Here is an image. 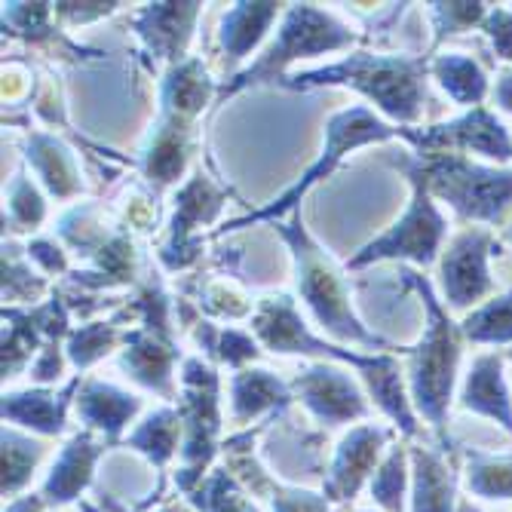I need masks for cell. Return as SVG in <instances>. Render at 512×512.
Instances as JSON below:
<instances>
[{
	"instance_id": "6da1fadb",
	"label": "cell",
	"mask_w": 512,
	"mask_h": 512,
	"mask_svg": "<svg viewBox=\"0 0 512 512\" xmlns=\"http://www.w3.org/2000/svg\"><path fill=\"white\" fill-rule=\"evenodd\" d=\"M430 62L424 56H378V53H350L335 65H325L319 71H304L283 77L279 86L286 89H316V86H350L378 105L384 117L393 123L411 126L424 117L430 102L427 92Z\"/></svg>"
},
{
	"instance_id": "7a4b0ae2",
	"label": "cell",
	"mask_w": 512,
	"mask_h": 512,
	"mask_svg": "<svg viewBox=\"0 0 512 512\" xmlns=\"http://www.w3.org/2000/svg\"><path fill=\"white\" fill-rule=\"evenodd\" d=\"M273 230L283 237L292 249V261H295V289L301 295V301L307 304V310L313 313L316 325L322 329V335L335 338L338 344H359V347H390L387 338L368 332L359 322V316L353 313L350 304V289L347 279L338 270V264L329 258L301 221V209L289 215V221H273Z\"/></svg>"
},
{
	"instance_id": "3957f363",
	"label": "cell",
	"mask_w": 512,
	"mask_h": 512,
	"mask_svg": "<svg viewBox=\"0 0 512 512\" xmlns=\"http://www.w3.org/2000/svg\"><path fill=\"white\" fill-rule=\"evenodd\" d=\"M402 283L411 286L417 295L424 298L427 307V332L421 344L408 350V387H411V402L421 411V417L442 430L454 381H457V365H460V329L451 322V316L442 310L433 286L421 273L402 270Z\"/></svg>"
},
{
	"instance_id": "277c9868",
	"label": "cell",
	"mask_w": 512,
	"mask_h": 512,
	"mask_svg": "<svg viewBox=\"0 0 512 512\" xmlns=\"http://www.w3.org/2000/svg\"><path fill=\"white\" fill-rule=\"evenodd\" d=\"M356 40H359L356 31L344 25L335 13L319 10L313 4H292L283 16V25H279L273 43L255 59V65L237 71L234 77H227V83L218 86V102L261 83H279L286 77V68L292 62L350 50Z\"/></svg>"
},
{
	"instance_id": "5b68a950",
	"label": "cell",
	"mask_w": 512,
	"mask_h": 512,
	"mask_svg": "<svg viewBox=\"0 0 512 512\" xmlns=\"http://www.w3.org/2000/svg\"><path fill=\"white\" fill-rule=\"evenodd\" d=\"M402 169L424 178L433 200L448 203L460 221L503 224L512 212V172L473 163L460 154L405 157Z\"/></svg>"
},
{
	"instance_id": "8992f818",
	"label": "cell",
	"mask_w": 512,
	"mask_h": 512,
	"mask_svg": "<svg viewBox=\"0 0 512 512\" xmlns=\"http://www.w3.org/2000/svg\"><path fill=\"white\" fill-rule=\"evenodd\" d=\"M399 135H402L399 126L387 123L384 117H378L375 111H368L365 105H353V108H344V111L332 114V120L325 123V142H322L319 157L301 172V178L292 184V188H289L283 197H279V200L261 206L258 212H249L246 218H237V221L224 224L215 237L227 234V230L252 227V224H258V221H270V224H273V221H283L286 215L298 212L301 200L316 188V184H319L322 178H329V175L344 163L347 154H353L356 148H365V145L390 142V138H399Z\"/></svg>"
},
{
	"instance_id": "52a82bcc",
	"label": "cell",
	"mask_w": 512,
	"mask_h": 512,
	"mask_svg": "<svg viewBox=\"0 0 512 512\" xmlns=\"http://www.w3.org/2000/svg\"><path fill=\"white\" fill-rule=\"evenodd\" d=\"M221 378L215 365L191 356L181 362V384H178V414L184 424L181 463L175 473V485L181 494H191L218 451L221 433V402H218Z\"/></svg>"
},
{
	"instance_id": "ba28073f",
	"label": "cell",
	"mask_w": 512,
	"mask_h": 512,
	"mask_svg": "<svg viewBox=\"0 0 512 512\" xmlns=\"http://www.w3.org/2000/svg\"><path fill=\"white\" fill-rule=\"evenodd\" d=\"M252 335L258 338L261 347H267L270 353H298V356H319L322 362H344V365H353L365 387L375 381L378 375H384L387 368L396 365L393 356L387 353H371V356H362V353H350L338 344H329L325 338H316L307 322L301 319L298 307H295V298L292 295H267L258 301L255 313H252Z\"/></svg>"
},
{
	"instance_id": "9c48e42d",
	"label": "cell",
	"mask_w": 512,
	"mask_h": 512,
	"mask_svg": "<svg viewBox=\"0 0 512 512\" xmlns=\"http://www.w3.org/2000/svg\"><path fill=\"white\" fill-rule=\"evenodd\" d=\"M405 175L411 181L408 212L387 230V234L365 243L347 261V270H362L375 261H411V264L430 267L439 258L445 234H448V221L439 212V203L433 200L424 178H417L414 172H405Z\"/></svg>"
},
{
	"instance_id": "30bf717a",
	"label": "cell",
	"mask_w": 512,
	"mask_h": 512,
	"mask_svg": "<svg viewBox=\"0 0 512 512\" xmlns=\"http://www.w3.org/2000/svg\"><path fill=\"white\" fill-rule=\"evenodd\" d=\"M230 191L218 188L215 178L206 175L203 169H197L188 181L181 184L175 200H172V221H169V240L160 249V261L166 270H184L191 267L200 258L203 240L197 237V230L212 224L224 203H227Z\"/></svg>"
},
{
	"instance_id": "8fae6325",
	"label": "cell",
	"mask_w": 512,
	"mask_h": 512,
	"mask_svg": "<svg viewBox=\"0 0 512 512\" xmlns=\"http://www.w3.org/2000/svg\"><path fill=\"white\" fill-rule=\"evenodd\" d=\"M402 138L417 148V157L430 154H479L497 163L512 160V138L506 126L488 111V108H473L460 120L427 126V129H402Z\"/></svg>"
},
{
	"instance_id": "7c38bea8",
	"label": "cell",
	"mask_w": 512,
	"mask_h": 512,
	"mask_svg": "<svg viewBox=\"0 0 512 512\" xmlns=\"http://www.w3.org/2000/svg\"><path fill=\"white\" fill-rule=\"evenodd\" d=\"M494 249V237L485 227H467L448 243L442 252L439 276H442V295L451 310L463 313L473 310L494 292V279L488 273V258Z\"/></svg>"
},
{
	"instance_id": "4fadbf2b",
	"label": "cell",
	"mask_w": 512,
	"mask_h": 512,
	"mask_svg": "<svg viewBox=\"0 0 512 512\" xmlns=\"http://www.w3.org/2000/svg\"><path fill=\"white\" fill-rule=\"evenodd\" d=\"M292 393L322 427H344L353 421H365L371 414L368 399L350 378V371L332 362H313L298 371V378L292 381Z\"/></svg>"
},
{
	"instance_id": "5bb4252c",
	"label": "cell",
	"mask_w": 512,
	"mask_h": 512,
	"mask_svg": "<svg viewBox=\"0 0 512 512\" xmlns=\"http://www.w3.org/2000/svg\"><path fill=\"white\" fill-rule=\"evenodd\" d=\"M181 362V350L175 344L172 329H151V325H132L126 329L120 350V371L151 393H160L169 402H178L175 365Z\"/></svg>"
},
{
	"instance_id": "9a60e30c",
	"label": "cell",
	"mask_w": 512,
	"mask_h": 512,
	"mask_svg": "<svg viewBox=\"0 0 512 512\" xmlns=\"http://www.w3.org/2000/svg\"><path fill=\"white\" fill-rule=\"evenodd\" d=\"M203 4L184 0V4H148L142 13H135L132 28L145 46V56L151 65H178L188 56V43L194 37L197 19Z\"/></svg>"
},
{
	"instance_id": "2e32d148",
	"label": "cell",
	"mask_w": 512,
	"mask_h": 512,
	"mask_svg": "<svg viewBox=\"0 0 512 512\" xmlns=\"http://www.w3.org/2000/svg\"><path fill=\"white\" fill-rule=\"evenodd\" d=\"M387 439H390L387 427H378V424L353 427L338 442V451H335L332 470H329V479H325L322 494L329 500H341V503L353 500L359 494V488L368 482V476H375V467H378Z\"/></svg>"
},
{
	"instance_id": "e0dca14e",
	"label": "cell",
	"mask_w": 512,
	"mask_h": 512,
	"mask_svg": "<svg viewBox=\"0 0 512 512\" xmlns=\"http://www.w3.org/2000/svg\"><path fill=\"white\" fill-rule=\"evenodd\" d=\"M194 151V123L160 111L142 148V175L160 194L181 181Z\"/></svg>"
},
{
	"instance_id": "ac0fdd59",
	"label": "cell",
	"mask_w": 512,
	"mask_h": 512,
	"mask_svg": "<svg viewBox=\"0 0 512 512\" xmlns=\"http://www.w3.org/2000/svg\"><path fill=\"white\" fill-rule=\"evenodd\" d=\"M83 378L74 375L62 390L31 387V390H10L4 393V424L22 427L40 436H62L68 424V408L77 402Z\"/></svg>"
},
{
	"instance_id": "d6986e66",
	"label": "cell",
	"mask_w": 512,
	"mask_h": 512,
	"mask_svg": "<svg viewBox=\"0 0 512 512\" xmlns=\"http://www.w3.org/2000/svg\"><path fill=\"white\" fill-rule=\"evenodd\" d=\"M102 451H105V445H99L96 439H92V430L71 436L65 442V448L59 451L50 476H46V482H43L40 497L46 500V506L59 509V506H68L71 500H77L89 488L92 470H96Z\"/></svg>"
},
{
	"instance_id": "ffe728a7",
	"label": "cell",
	"mask_w": 512,
	"mask_h": 512,
	"mask_svg": "<svg viewBox=\"0 0 512 512\" xmlns=\"http://www.w3.org/2000/svg\"><path fill=\"white\" fill-rule=\"evenodd\" d=\"M74 408H77L80 424H86V430H99L108 442H117L120 433L132 424V417L142 411V399L108 381L86 378L80 384Z\"/></svg>"
},
{
	"instance_id": "44dd1931",
	"label": "cell",
	"mask_w": 512,
	"mask_h": 512,
	"mask_svg": "<svg viewBox=\"0 0 512 512\" xmlns=\"http://www.w3.org/2000/svg\"><path fill=\"white\" fill-rule=\"evenodd\" d=\"M25 160L31 163L34 175L40 178L43 191L56 200H74L83 194V175L77 154L53 132H28V151Z\"/></svg>"
},
{
	"instance_id": "7402d4cb",
	"label": "cell",
	"mask_w": 512,
	"mask_h": 512,
	"mask_svg": "<svg viewBox=\"0 0 512 512\" xmlns=\"http://www.w3.org/2000/svg\"><path fill=\"white\" fill-rule=\"evenodd\" d=\"M295 393L270 368H243L230 378V421L252 424L261 414H279L292 405Z\"/></svg>"
},
{
	"instance_id": "603a6c76",
	"label": "cell",
	"mask_w": 512,
	"mask_h": 512,
	"mask_svg": "<svg viewBox=\"0 0 512 512\" xmlns=\"http://www.w3.org/2000/svg\"><path fill=\"white\" fill-rule=\"evenodd\" d=\"M460 405L467 411L485 414L497 421L512 436V396L503 378V359L497 353H485L473 359L467 381L460 390Z\"/></svg>"
},
{
	"instance_id": "cb8c5ba5",
	"label": "cell",
	"mask_w": 512,
	"mask_h": 512,
	"mask_svg": "<svg viewBox=\"0 0 512 512\" xmlns=\"http://www.w3.org/2000/svg\"><path fill=\"white\" fill-rule=\"evenodd\" d=\"M283 7L286 4H234V10H227L218 31L224 65L237 68L252 50H258V43L267 37L273 22L286 16Z\"/></svg>"
},
{
	"instance_id": "d4e9b609",
	"label": "cell",
	"mask_w": 512,
	"mask_h": 512,
	"mask_svg": "<svg viewBox=\"0 0 512 512\" xmlns=\"http://www.w3.org/2000/svg\"><path fill=\"white\" fill-rule=\"evenodd\" d=\"M212 96H218L215 80L209 77L206 65L194 56L166 68V74L160 80V111L175 114L181 120L194 123Z\"/></svg>"
},
{
	"instance_id": "484cf974",
	"label": "cell",
	"mask_w": 512,
	"mask_h": 512,
	"mask_svg": "<svg viewBox=\"0 0 512 512\" xmlns=\"http://www.w3.org/2000/svg\"><path fill=\"white\" fill-rule=\"evenodd\" d=\"M92 267L86 270H74L71 283L89 292H105V289H120V286H132L135 273H138V252L135 243L126 230H117V234L89 258Z\"/></svg>"
},
{
	"instance_id": "4316f807",
	"label": "cell",
	"mask_w": 512,
	"mask_h": 512,
	"mask_svg": "<svg viewBox=\"0 0 512 512\" xmlns=\"http://www.w3.org/2000/svg\"><path fill=\"white\" fill-rule=\"evenodd\" d=\"M56 13H53V4H4V34L10 37H22L34 46H53L59 56L71 53L74 59H89L96 53L89 50H80L74 46L56 25H53Z\"/></svg>"
},
{
	"instance_id": "83f0119b",
	"label": "cell",
	"mask_w": 512,
	"mask_h": 512,
	"mask_svg": "<svg viewBox=\"0 0 512 512\" xmlns=\"http://www.w3.org/2000/svg\"><path fill=\"white\" fill-rule=\"evenodd\" d=\"M414 512H454V473L430 448L411 451Z\"/></svg>"
},
{
	"instance_id": "f1b7e54d",
	"label": "cell",
	"mask_w": 512,
	"mask_h": 512,
	"mask_svg": "<svg viewBox=\"0 0 512 512\" xmlns=\"http://www.w3.org/2000/svg\"><path fill=\"white\" fill-rule=\"evenodd\" d=\"M181 436H184V424H181L178 408H157L126 436V448L145 454L154 467L163 470L175 457Z\"/></svg>"
},
{
	"instance_id": "f546056e",
	"label": "cell",
	"mask_w": 512,
	"mask_h": 512,
	"mask_svg": "<svg viewBox=\"0 0 512 512\" xmlns=\"http://www.w3.org/2000/svg\"><path fill=\"white\" fill-rule=\"evenodd\" d=\"M430 74L439 80V86L448 92L451 102L482 108L488 96V77L476 59L460 56V53H445L430 62Z\"/></svg>"
},
{
	"instance_id": "4dcf8cb0",
	"label": "cell",
	"mask_w": 512,
	"mask_h": 512,
	"mask_svg": "<svg viewBox=\"0 0 512 512\" xmlns=\"http://www.w3.org/2000/svg\"><path fill=\"white\" fill-rule=\"evenodd\" d=\"M56 234H59V240H62L68 249H74L80 258L89 261L92 255H96V252L117 234V227L108 224L102 206H96V203H83V206L68 209V212L59 218Z\"/></svg>"
},
{
	"instance_id": "1f68e13d",
	"label": "cell",
	"mask_w": 512,
	"mask_h": 512,
	"mask_svg": "<svg viewBox=\"0 0 512 512\" xmlns=\"http://www.w3.org/2000/svg\"><path fill=\"white\" fill-rule=\"evenodd\" d=\"M194 341L212 362H221L234 371L249 368L261 356V344L255 335L243 329H218V325L203 322V319L194 322Z\"/></svg>"
},
{
	"instance_id": "d6a6232c",
	"label": "cell",
	"mask_w": 512,
	"mask_h": 512,
	"mask_svg": "<svg viewBox=\"0 0 512 512\" xmlns=\"http://www.w3.org/2000/svg\"><path fill=\"white\" fill-rule=\"evenodd\" d=\"M188 497L197 512H258L249 497V488L227 467L212 470Z\"/></svg>"
},
{
	"instance_id": "836d02e7",
	"label": "cell",
	"mask_w": 512,
	"mask_h": 512,
	"mask_svg": "<svg viewBox=\"0 0 512 512\" xmlns=\"http://www.w3.org/2000/svg\"><path fill=\"white\" fill-rule=\"evenodd\" d=\"M43 221H46V200H43L37 184L28 178V172L19 169L10 178V188H7L4 234H7V230H10V237H16V234H34V230H40Z\"/></svg>"
},
{
	"instance_id": "e575fe53",
	"label": "cell",
	"mask_w": 512,
	"mask_h": 512,
	"mask_svg": "<svg viewBox=\"0 0 512 512\" xmlns=\"http://www.w3.org/2000/svg\"><path fill=\"white\" fill-rule=\"evenodd\" d=\"M126 332L120 329V322L111 319V322H89V325H80V329H71L68 341H65V353H68V362L83 371L89 365L102 362L105 356H111L120 344H123Z\"/></svg>"
},
{
	"instance_id": "d590c367",
	"label": "cell",
	"mask_w": 512,
	"mask_h": 512,
	"mask_svg": "<svg viewBox=\"0 0 512 512\" xmlns=\"http://www.w3.org/2000/svg\"><path fill=\"white\" fill-rule=\"evenodd\" d=\"M46 454V442L19 433L4 424V497H13L31 482L40 457Z\"/></svg>"
},
{
	"instance_id": "8d00e7d4",
	"label": "cell",
	"mask_w": 512,
	"mask_h": 512,
	"mask_svg": "<svg viewBox=\"0 0 512 512\" xmlns=\"http://www.w3.org/2000/svg\"><path fill=\"white\" fill-rule=\"evenodd\" d=\"M460 332L463 338L476 344H512V289L470 310L460 325Z\"/></svg>"
},
{
	"instance_id": "74e56055",
	"label": "cell",
	"mask_w": 512,
	"mask_h": 512,
	"mask_svg": "<svg viewBox=\"0 0 512 512\" xmlns=\"http://www.w3.org/2000/svg\"><path fill=\"white\" fill-rule=\"evenodd\" d=\"M25 258L28 255L19 252L13 240H4V307H19V304L34 307L46 292V279L37 276L25 264Z\"/></svg>"
},
{
	"instance_id": "f35d334b",
	"label": "cell",
	"mask_w": 512,
	"mask_h": 512,
	"mask_svg": "<svg viewBox=\"0 0 512 512\" xmlns=\"http://www.w3.org/2000/svg\"><path fill=\"white\" fill-rule=\"evenodd\" d=\"M467 485L473 494L488 497V500L512 497V460L473 454L470 470H467Z\"/></svg>"
},
{
	"instance_id": "ab89813d",
	"label": "cell",
	"mask_w": 512,
	"mask_h": 512,
	"mask_svg": "<svg viewBox=\"0 0 512 512\" xmlns=\"http://www.w3.org/2000/svg\"><path fill=\"white\" fill-rule=\"evenodd\" d=\"M405 482H408V473H405V451L402 448H393L371 479V497L375 503L387 512H402V503H405Z\"/></svg>"
},
{
	"instance_id": "60d3db41",
	"label": "cell",
	"mask_w": 512,
	"mask_h": 512,
	"mask_svg": "<svg viewBox=\"0 0 512 512\" xmlns=\"http://www.w3.org/2000/svg\"><path fill=\"white\" fill-rule=\"evenodd\" d=\"M491 4H430V16L436 25V43L445 37H454L460 31H470L473 25H482Z\"/></svg>"
},
{
	"instance_id": "b9f144b4",
	"label": "cell",
	"mask_w": 512,
	"mask_h": 512,
	"mask_svg": "<svg viewBox=\"0 0 512 512\" xmlns=\"http://www.w3.org/2000/svg\"><path fill=\"white\" fill-rule=\"evenodd\" d=\"M200 310H206L209 316H221V319H246L255 313L252 298H246L240 289L227 283H209L200 292Z\"/></svg>"
},
{
	"instance_id": "7bdbcfd3",
	"label": "cell",
	"mask_w": 512,
	"mask_h": 512,
	"mask_svg": "<svg viewBox=\"0 0 512 512\" xmlns=\"http://www.w3.org/2000/svg\"><path fill=\"white\" fill-rule=\"evenodd\" d=\"M264 494H270L273 512H329V506H332V500L325 494H313V491H301V488H283L273 479L267 482Z\"/></svg>"
},
{
	"instance_id": "ee69618b",
	"label": "cell",
	"mask_w": 512,
	"mask_h": 512,
	"mask_svg": "<svg viewBox=\"0 0 512 512\" xmlns=\"http://www.w3.org/2000/svg\"><path fill=\"white\" fill-rule=\"evenodd\" d=\"M65 365H68V353H65L62 341H46L43 350L37 353L34 365L28 368V371H31L28 378L34 381V387L56 384V381H62V375H65Z\"/></svg>"
},
{
	"instance_id": "f6af8a7d",
	"label": "cell",
	"mask_w": 512,
	"mask_h": 512,
	"mask_svg": "<svg viewBox=\"0 0 512 512\" xmlns=\"http://www.w3.org/2000/svg\"><path fill=\"white\" fill-rule=\"evenodd\" d=\"M120 10V4L114 0H96V4H53V13H56V22H65V25H89V22H99V19H108Z\"/></svg>"
},
{
	"instance_id": "bcb514c9",
	"label": "cell",
	"mask_w": 512,
	"mask_h": 512,
	"mask_svg": "<svg viewBox=\"0 0 512 512\" xmlns=\"http://www.w3.org/2000/svg\"><path fill=\"white\" fill-rule=\"evenodd\" d=\"M482 28H485V34L494 43V53L503 62H512V13L503 10V7H491L485 22H482Z\"/></svg>"
},
{
	"instance_id": "7dc6e473",
	"label": "cell",
	"mask_w": 512,
	"mask_h": 512,
	"mask_svg": "<svg viewBox=\"0 0 512 512\" xmlns=\"http://www.w3.org/2000/svg\"><path fill=\"white\" fill-rule=\"evenodd\" d=\"M25 255L46 273V276H56V273H68V255L56 240H31Z\"/></svg>"
},
{
	"instance_id": "c3c4849f",
	"label": "cell",
	"mask_w": 512,
	"mask_h": 512,
	"mask_svg": "<svg viewBox=\"0 0 512 512\" xmlns=\"http://www.w3.org/2000/svg\"><path fill=\"white\" fill-rule=\"evenodd\" d=\"M126 221H129V227H135V230H154V224H157V206L151 203V200H145V197H135L129 206H126Z\"/></svg>"
},
{
	"instance_id": "681fc988",
	"label": "cell",
	"mask_w": 512,
	"mask_h": 512,
	"mask_svg": "<svg viewBox=\"0 0 512 512\" xmlns=\"http://www.w3.org/2000/svg\"><path fill=\"white\" fill-rule=\"evenodd\" d=\"M494 105L503 114H512V68L503 71L494 83Z\"/></svg>"
},
{
	"instance_id": "f907efd6",
	"label": "cell",
	"mask_w": 512,
	"mask_h": 512,
	"mask_svg": "<svg viewBox=\"0 0 512 512\" xmlns=\"http://www.w3.org/2000/svg\"><path fill=\"white\" fill-rule=\"evenodd\" d=\"M43 506H46V500H43V497L28 494V497H16V500H10V506H7L4 512H43Z\"/></svg>"
},
{
	"instance_id": "816d5d0a",
	"label": "cell",
	"mask_w": 512,
	"mask_h": 512,
	"mask_svg": "<svg viewBox=\"0 0 512 512\" xmlns=\"http://www.w3.org/2000/svg\"><path fill=\"white\" fill-rule=\"evenodd\" d=\"M460 512H479V509H473L470 503H463V506H460Z\"/></svg>"
},
{
	"instance_id": "f5cc1de1",
	"label": "cell",
	"mask_w": 512,
	"mask_h": 512,
	"mask_svg": "<svg viewBox=\"0 0 512 512\" xmlns=\"http://www.w3.org/2000/svg\"><path fill=\"white\" fill-rule=\"evenodd\" d=\"M506 240H509V243H512V224H509V227H506Z\"/></svg>"
},
{
	"instance_id": "db71d44e",
	"label": "cell",
	"mask_w": 512,
	"mask_h": 512,
	"mask_svg": "<svg viewBox=\"0 0 512 512\" xmlns=\"http://www.w3.org/2000/svg\"><path fill=\"white\" fill-rule=\"evenodd\" d=\"M163 512H178V509H172V506H166V509H163Z\"/></svg>"
},
{
	"instance_id": "11a10c76",
	"label": "cell",
	"mask_w": 512,
	"mask_h": 512,
	"mask_svg": "<svg viewBox=\"0 0 512 512\" xmlns=\"http://www.w3.org/2000/svg\"><path fill=\"white\" fill-rule=\"evenodd\" d=\"M509 359H512V350H509Z\"/></svg>"
},
{
	"instance_id": "9f6ffc18",
	"label": "cell",
	"mask_w": 512,
	"mask_h": 512,
	"mask_svg": "<svg viewBox=\"0 0 512 512\" xmlns=\"http://www.w3.org/2000/svg\"><path fill=\"white\" fill-rule=\"evenodd\" d=\"M178 512H184V509H178Z\"/></svg>"
}]
</instances>
